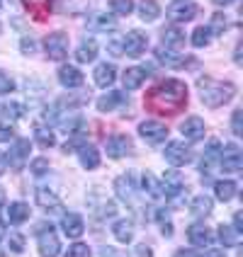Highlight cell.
<instances>
[{"mask_svg": "<svg viewBox=\"0 0 243 257\" xmlns=\"http://www.w3.org/2000/svg\"><path fill=\"white\" fill-rule=\"evenodd\" d=\"M187 102V87L183 80L178 78H168V80H160L151 95H148V104L156 109V112H178L183 104Z\"/></svg>", "mask_w": 243, "mask_h": 257, "instance_id": "6da1fadb", "label": "cell"}, {"mask_svg": "<svg viewBox=\"0 0 243 257\" xmlns=\"http://www.w3.org/2000/svg\"><path fill=\"white\" fill-rule=\"evenodd\" d=\"M197 90H200V100L207 104V107H221L236 97V85L233 83H226V80H216V78H209L204 75L197 80Z\"/></svg>", "mask_w": 243, "mask_h": 257, "instance_id": "7a4b0ae2", "label": "cell"}, {"mask_svg": "<svg viewBox=\"0 0 243 257\" xmlns=\"http://www.w3.org/2000/svg\"><path fill=\"white\" fill-rule=\"evenodd\" d=\"M37 240H39V255L42 257H58L61 252V240H58L56 230L51 228V223H39L37 228Z\"/></svg>", "mask_w": 243, "mask_h": 257, "instance_id": "3957f363", "label": "cell"}, {"mask_svg": "<svg viewBox=\"0 0 243 257\" xmlns=\"http://www.w3.org/2000/svg\"><path fill=\"white\" fill-rule=\"evenodd\" d=\"M44 51L51 61H63L68 56V34L66 32H51L44 37Z\"/></svg>", "mask_w": 243, "mask_h": 257, "instance_id": "277c9868", "label": "cell"}, {"mask_svg": "<svg viewBox=\"0 0 243 257\" xmlns=\"http://www.w3.org/2000/svg\"><path fill=\"white\" fill-rule=\"evenodd\" d=\"M88 206H90V211H93V216H95L98 221L115 218V214H117V204L112 199H107L100 189H95V192L88 197Z\"/></svg>", "mask_w": 243, "mask_h": 257, "instance_id": "5b68a950", "label": "cell"}, {"mask_svg": "<svg viewBox=\"0 0 243 257\" xmlns=\"http://www.w3.org/2000/svg\"><path fill=\"white\" fill-rule=\"evenodd\" d=\"M136 182H134V175L131 172H127V175H119L115 180V192L117 197H119V201L122 204H127L129 209H136L139 206V201H136Z\"/></svg>", "mask_w": 243, "mask_h": 257, "instance_id": "8992f818", "label": "cell"}, {"mask_svg": "<svg viewBox=\"0 0 243 257\" xmlns=\"http://www.w3.org/2000/svg\"><path fill=\"white\" fill-rule=\"evenodd\" d=\"M219 168L224 172H229V175L241 172L243 156H241V148H238L236 143H226V146L221 148V153H219Z\"/></svg>", "mask_w": 243, "mask_h": 257, "instance_id": "52a82bcc", "label": "cell"}, {"mask_svg": "<svg viewBox=\"0 0 243 257\" xmlns=\"http://www.w3.org/2000/svg\"><path fill=\"white\" fill-rule=\"evenodd\" d=\"M122 49H124V54L131 58H141L146 54V49H148V37L139 32V29H131L127 32V37L122 39Z\"/></svg>", "mask_w": 243, "mask_h": 257, "instance_id": "ba28073f", "label": "cell"}, {"mask_svg": "<svg viewBox=\"0 0 243 257\" xmlns=\"http://www.w3.org/2000/svg\"><path fill=\"white\" fill-rule=\"evenodd\" d=\"M160 185H163V197H166V199H173V201L183 199V194H185V180L180 177L178 170L166 172L163 180H160Z\"/></svg>", "mask_w": 243, "mask_h": 257, "instance_id": "9c48e42d", "label": "cell"}, {"mask_svg": "<svg viewBox=\"0 0 243 257\" xmlns=\"http://www.w3.org/2000/svg\"><path fill=\"white\" fill-rule=\"evenodd\" d=\"M139 136H141L146 143L158 146V143H163L168 139V128H166V124H160L156 119H146V121L139 124Z\"/></svg>", "mask_w": 243, "mask_h": 257, "instance_id": "30bf717a", "label": "cell"}, {"mask_svg": "<svg viewBox=\"0 0 243 257\" xmlns=\"http://www.w3.org/2000/svg\"><path fill=\"white\" fill-rule=\"evenodd\" d=\"M168 15V20L173 22H178V25H185V22H192L197 15H200V8L195 5V3H190V0H180V3H173L171 8L166 10Z\"/></svg>", "mask_w": 243, "mask_h": 257, "instance_id": "8fae6325", "label": "cell"}, {"mask_svg": "<svg viewBox=\"0 0 243 257\" xmlns=\"http://www.w3.org/2000/svg\"><path fill=\"white\" fill-rule=\"evenodd\" d=\"M131 139H129L127 134H115V136H110L107 141H105V153L107 158H112V160H119V158H124L131 153Z\"/></svg>", "mask_w": 243, "mask_h": 257, "instance_id": "7c38bea8", "label": "cell"}, {"mask_svg": "<svg viewBox=\"0 0 243 257\" xmlns=\"http://www.w3.org/2000/svg\"><path fill=\"white\" fill-rule=\"evenodd\" d=\"M163 156H166V160L171 163L173 168H183V165H187V163L192 160V151L187 148L185 143L171 141L163 148Z\"/></svg>", "mask_w": 243, "mask_h": 257, "instance_id": "4fadbf2b", "label": "cell"}, {"mask_svg": "<svg viewBox=\"0 0 243 257\" xmlns=\"http://www.w3.org/2000/svg\"><path fill=\"white\" fill-rule=\"evenodd\" d=\"M37 204L42 206L46 214H54V211H61V206H63V201L61 197L56 194V189H51V187H37Z\"/></svg>", "mask_w": 243, "mask_h": 257, "instance_id": "5bb4252c", "label": "cell"}, {"mask_svg": "<svg viewBox=\"0 0 243 257\" xmlns=\"http://www.w3.org/2000/svg\"><path fill=\"white\" fill-rule=\"evenodd\" d=\"M61 230H63V235L66 238H80L83 233H86V221H83V216L80 214H68L61 216Z\"/></svg>", "mask_w": 243, "mask_h": 257, "instance_id": "9a60e30c", "label": "cell"}, {"mask_svg": "<svg viewBox=\"0 0 243 257\" xmlns=\"http://www.w3.org/2000/svg\"><path fill=\"white\" fill-rule=\"evenodd\" d=\"M187 240H190V245H195V247H209L212 240H214V235H212V230L207 228V226L192 223L187 228Z\"/></svg>", "mask_w": 243, "mask_h": 257, "instance_id": "2e32d148", "label": "cell"}, {"mask_svg": "<svg viewBox=\"0 0 243 257\" xmlns=\"http://www.w3.org/2000/svg\"><path fill=\"white\" fill-rule=\"evenodd\" d=\"M127 104V92H122V90H107V95H102L100 100H98V109L100 112H115L119 107H124Z\"/></svg>", "mask_w": 243, "mask_h": 257, "instance_id": "e0dca14e", "label": "cell"}, {"mask_svg": "<svg viewBox=\"0 0 243 257\" xmlns=\"http://www.w3.org/2000/svg\"><path fill=\"white\" fill-rule=\"evenodd\" d=\"M160 44L166 49H173V51H180L185 46V32L180 27H166L160 32Z\"/></svg>", "mask_w": 243, "mask_h": 257, "instance_id": "ac0fdd59", "label": "cell"}, {"mask_svg": "<svg viewBox=\"0 0 243 257\" xmlns=\"http://www.w3.org/2000/svg\"><path fill=\"white\" fill-rule=\"evenodd\" d=\"M58 83L66 90H75L83 85V73L78 71L75 66H61L58 68Z\"/></svg>", "mask_w": 243, "mask_h": 257, "instance_id": "d6986e66", "label": "cell"}, {"mask_svg": "<svg viewBox=\"0 0 243 257\" xmlns=\"http://www.w3.org/2000/svg\"><path fill=\"white\" fill-rule=\"evenodd\" d=\"M180 134L185 136L187 141H200V139H204V121L200 116H187L185 121L180 124Z\"/></svg>", "mask_w": 243, "mask_h": 257, "instance_id": "ffe728a7", "label": "cell"}, {"mask_svg": "<svg viewBox=\"0 0 243 257\" xmlns=\"http://www.w3.org/2000/svg\"><path fill=\"white\" fill-rule=\"evenodd\" d=\"M134 233H136V228H134V221L131 218H117L115 223H112V235H115L119 243H131L134 240Z\"/></svg>", "mask_w": 243, "mask_h": 257, "instance_id": "44dd1931", "label": "cell"}, {"mask_svg": "<svg viewBox=\"0 0 243 257\" xmlns=\"http://www.w3.org/2000/svg\"><path fill=\"white\" fill-rule=\"evenodd\" d=\"M148 78V71L146 68H139V66H131L122 73V80H124V90H139L143 85V80Z\"/></svg>", "mask_w": 243, "mask_h": 257, "instance_id": "7402d4cb", "label": "cell"}, {"mask_svg": "<svg viewBox=\"0 0 243 257\" xmlns=\"http://www.w3.org/2000/svg\"><path fill=\"white\" fill-rule=\"evenodd\" d=\"M93 75H95V83L100 87H112L117 80V68L112 63L105 61V63H98V66H95V73H93Z\"/></svg>", "mask_w": 243, "mask_h": 257, "instance_id": "603a6c76", "label": "cell"}, {"mask_svg": "<svg viewBox=\"0 0 243 257\" xmlns=\"http://www.w3.org/2000/svg\"><path fill=\"white\" fill-rule=\"evenodd\" d=\"M141 189L151 199H156V201L166 199V197H163V185H160V180H158L153 172H143L141 175Z\"/></svg>", "mask_w": 243, "mask_h": 257, "instance_id": "cb8c5ba5", "label": "cell"}, {"mask_svg": "<svg viewBox=\"0 0 243 257\" xmlns=\"http://www.w3.org/2000/svg\"><path fill=\"white\" fill-rule=\"evenodd\" d=\"M27 158H29V141L27 139H17L15 146L10 148V156H8L10 165H15V170H20V168H22V163H25Z\"/></svg>", "mask_w": 243, "mask_h": 257, "instance_id": "d4e9b609", "label": "cell"}, {"mask_svg": "<svg viewBox=\"0 0 243 257\" xmlns=\"http://www.w3.org/2000/svg\"><path fill=\"white\" fill-rule=\"evenodd\" d=\"M78 158H80V165H83L86 170H95V168L100 165V151H98L95 146H90V143H83V146L78 148Z\"/></svg>", "mask_w": 243, "mask_h": 257, "instance_id": "484cf974", "label": "cell"}, {"mask_svg": "<svg viewBox=\"0 0 243 257\" xmlns=\"http://www.w3.org/2000/svg\"><path fill=\"white\" fill-rule=\"evenodd\" d=\"M75 58H78V63H93L98 58V42L95 39H83L75 49Z\"/></svg>", "mask_w": 243, "mask_h": 257, "instance_id": "4316f807", "label": "cell"}, {"mask_svg": "<svg viewBox=\"0 0 243 257\" xmlns=\"http://www.w3.org/2000/svg\"><path fill=\"white\" fill-rule=\"evenodd\" d=\"M212 197H207V194H197L192 204H190V214L195 216V218H204V216L212 214Z\"/></svg>", "mask_w": 243, "mask_h": 257, "instance_id": "83f0119b", "label": "cell"}, {"mask_svg": "<svg viewBox=\"0 0 243 257\" xmlns=\"http://www.w3.org/2000/svg\"><path fill=\"white\" fill-rule=\"evenodd\" d=\"M219 153H221V146L219 141H209V146L204 148V156H202V163H200V170L207 175V172L214 168V163L219 160Z\"/></svg>", "mask_w": 243, "mask_h": 257, "instance_id": "f1b7e54d", "label": "cell"}, {"mask_svg": "<svg viewBox=\"0 0 243 257\" xmlns=\"http://www.w3.org/2000/svg\"><path fill=\"white\" fill-rule=\"evenodd\" d=\"M27 114V109H25V104L22 102H5L3 107H0V116H3V121H17V119H22V116Z\"/></svg>", "mask_w": 243, "mask_h": 257, "instance_id": "f546056e", "label": "cell"}, {"mask_svg": "<svg viewBox=\"0 0 243 257\" xmlns=\"http://www.w3.org/2000/svg\"><path fill=\"white\" fill-rule=\"evenodd\" d=\"M214 194L219 201H231L238 194V185H236L233 180H219L214 185Z\"/></svg>", "mask_w": 243, "mask_h": 257, "instance_id": "4dcf8cb0", "label": "cell"}, {"mask_svg": "<svg viewBox=\"0 0 243 257\" xmlns=\"http://www.w3.org/2000/svg\"><path fill=\"white\" fill-rule=\"evenodd\" d=\"M8 218H10V223H25L29 218V206L25 201H10V206H8Z\"/></svg>", "mask_w": 243, "mask_h": 257, "instance_id": "1f68e13d", "label": "cell"}, {"mask_svg": "<svg viewBox=\"0 0 243 257\" xmlns=\"http://www.w3.org/2000/svg\"><path fill=\"white\" fill-rule=\"evenodd\" d=\"M139 17H141L143 22H156L158 17H160V5H158L156 0H141L139 3Z\"/></svg>", "mask_w": 243, "mask_h": 257, "instance_id": "d6a6232c", "label": "cell"}, {"mask_svg": "<svg viewBox=\"0 0 243 257\" xmlns=\"http://www.w3.org/2000/svg\"><path fill=\"white\" fill-rule=\"evenodd\" d=\"M34 139H37V143H39L42 148H51V146L56 143L54 131L49 126H44V124H37V126H34Z\"/></svg>", "mask_w": 243, "mask_h": 257, "instance_id": "836d02e7", "label": "cell"}, {"mask_svg": "<svg viewBox=\"0 0 243 257\" xmlns=\"http://www.w3.org/2000/svg\"><path fill=\"white\" fill-rule=\"evenodd\" d=\"M212 29L209 27H197L192 32V46H197V49H204V46H209L212 44Z\"/></svg>", "mask_w": 243, "mask_h": 257, "instance_id": "e575fe53", "label": "cell"}, {"mask_svg": "<svg viewBox=\"0 0 243 257\" xmlns=\"http://www.w3.org/2000/svg\"><path fill=\"white\" fill-rule=\"evenodd\" d=\"M238 235L241 233H236L233 226H219V240L224 247H236L238 245Z\"/></svg>", "mask_w": 243, "mask_h": 257, "instance_id": "d590c367", "label": "cell"}, {"mask_svg": "<svg viewBox=\"0 0 243 257\" xmlns=\"http://www.w3.org/2000/svg\"><path fill=\"white\" fill-rule=\"evenodd\" d=\"M110 10H112V17H129L134 13V0H112Z\"/></svg>", "mask_w": 243, "mask_h": 257, "instance_id": "8d00e7d4", "label": "cell"}, {"mask_svg": "<svg viewBox=\"0 0 243 257\" xmlns=\"http://www.w3.org/2000/svg\"><path fill=\"white\" fill-rule=\"evenodd\" d=\"M90 27L100 29V32H105V29H112V27H115V17H112V15H107V13L95 15V17L90 20Z\"/></svg>", "mask_w": 243, "mask_h": 257, "instance_id": "74e56055", "label": "cell"}, {"mask_svg": "<svg viewBox=\"0 0 243 257\" xmlns=\"http://www.w3.org/2000/svg\"><path fill=\"white\" fill-rule=\"evenodd\" d=\"M8 250L15 252V255L25 252V235H20V233H10V238H8Z\"/></svg>", "mask_w": 243, "mask_h": 257, "instance_id": "f35d334b", "label": "cell"}, {"mask_svg": "<svg viewBox=\"0 0 243 257\" xmlns=\"http://www.w3.org/2000/svg\"><path fill=\"white\" fill-rule=\"evenodd\" d=\"M66 257H90V247L86 243H73V245H68Z\"/></svg>", "mask_w": 243, "mask_h": 257, "instance_id": "ab89813d", "label": "cell"}, {"mask_svg": "<svg viewBox=\"0 0 243 257\" xmlns=\"http://www.w3.org/2000/svg\"><path fill=\"white\" fill-rule=\"evenodd\" d=\"M29 170H32V175H44V172H49V160H46V158H34V160L29 163Z\"/></svg>", "mask_w": 243, "mask_h": 257, "instance_id": "60d3db41", "label": "cell"}, {"mask_svg": "<svg viewBox=\"0 0 243 257\" xmlns=\"http://www.w3.org/2000/svg\"><path fill=\"white\" fill-rule=\"evenodd\" d=\"M20 51H22L25 56H34V54H37V42H34L32 37H22V39H20Z\"/></svg>", "mask_w": 243, "mask_h": 257, "instance_id": "b9f144b4", "label": "cell"}, {"mask_svg": "<svg viewBox=\"0 0 243 257\" xmlns=\"http://www.w3.org/2000/svg\"><path fill=\"white\" fill-rule=\"evenodd\" d=\"M13 90H15V80L8 73L0 71V95H8V92H13Z\"/></svg>", "mask_w": 243, "mask_h": 257, "instance_id": "7bdbcfd3", "label": "cell"}, {"mask_svg": "<svg viewBox=\"0 0 243 257\" xmlns=\"http://www.w3.org/2000/svg\"><path fill=\"white\" fill-rule=\"evenodd\" d=\"M231 131H233V136H241V134H243V126H241V109H233V114H231Z\"/></svg>", "mask_w": 243, "mask_h": 257, "instance_id": "ee69618b", "label": "cell"}, {"mask_svg": "<svg viewBox=\"0 0 243 257\" xmlns=\"http://www.w3.org/2000/svg\"><path fill=\"white\" fill-rule=\"evenodd\" d=\"M100 257H129V255L124 252V250H117V247H112V245H102Z\"/></svg>", "mask_w": 243, "mask_h": 257, "instance_id": "f6af8a7d", "label": "cell"}, {"mask_svg": "<svg viewBox=\"0 0 243 257\" xmlns=\"http://www.w3.org/2000/svg\"><path fill=\"white\" fill-rule=\"evenodd\" d=\"M107 51H110L115 58L122 56V54H124V49H122V39H110V44H107Z\"/></svg>", "mask_w": 243, "mask_h": 257, "instance_id": "bcb514c9", "label": "cell"}, {"mask_svg": "<svg viewBox=\"0 0 243 257\" xmlns=\"http://www.w3.org/2000/svg\"><path fill=\"white\" fill-rule=\"evenodd\" d=\"M15 136V131L10 128V124H5V121H0V143H8L10 139Z\"/></svg>", "mask_w": 243, "mask_h": 257, "instance_id": "7dc6e473", "label": "cell"}, {"mask_svg": "<svg viewBox=\"0 0 243 257\" xmlns=\"http://www.w3.org/2000/svg\"><path fill=\"white\" fill-rule=\"evenodd\" d=\"M136 255L139 257H153V250H151L146 243H139L136 245Z\"/></svg>", "mask_w": 243, "mask_h": 257, "instance_id": "c3c4849f", "label": "cell"}, {"mask_svg": "<svg viewBox=\"0 0 243 257\" xmlns=\"http://www.w3.org/2000/svg\"><path fill=\"white\" fill-rule=\"evenodd\" d=\"M233 230H236V233H241V230H243V218H241V211H236V214H233Z\"/></svg>", "mask_w": 243, "mask_h": 257, "instance_id": "681fc988", "label": "cell"}, {"mask_svg": "<svg viewBox=\"0 0 243 257\" xmlns=\"http://www.w3.org/2000/svg\"><path fill=\"white\" fill-rule=\"evenodd\" d=\"M160 233H163L166 238H171V235H173V223H171V221H166V223H160Z\"/></svg>", "mask_w": 243, "mask_h": 257, "instance_id": "f907efd6", "label": "cell"}, {"mask_svg": "<svg viewBox=\"0 0 243 257\" xmlns=\"http://www.w3.org/2000/svg\"><path fill=\"white\" fill-rule=\"evenodd\" d=\"M156 218H158V223H166V221H171V216H168V211H166V209H158Z\"/></svg>", "mask_w": 243, "mask_h": 257, "instance_id": "816d5d0a", "label": "cell"}, {"mask_svg": "<svg viewBox=\"0 0 243 257\" xmlns=\"http://www.w3.org/2000/svg\"><path fill=\"white\" fill-rule=\"evenodd\" d=\"M241 49H243V44L238 42V44H236V54H233V61H236L238 66H241Z\"/></svg>", "mask_w": 243, "mask_h": 257, "instance_id": "f5cc1de1", "label": "cell"}, {"mask_svg": "<svg viewBox=\"0 0 243 257\" xmlns=\"http://www.w3.org/2000/svg\"><path fill=\"white\" fill-rule=\"evenodd\" d=\"M173 257H197V255H195L192 250H178V252H175Z\"/></svg>", "mask_w": 243, "mask_h": 257, "instance_id": "db71d44e", "label": "cell"}, {"mask_svg": "<svg viewBox=\"0 0 243 257\" xmlns=\"http://www.w3.org/2000/svg\"><path fill=\"white\" fill-rule=\"evenodd\" d=\"M204 257H226V255H224L221 250H209V252H207Z\"/></svg>", "mask_w": 243, "mask_h": 257, "instance_id": "11a10c76", "label": "cell"}, {"mask_svg": "<svg viewBox=\"0 0 243 257\" xmlns=\"http://www.w3.org/2000/svg\"><path fill=\"white\" fill-rule=\"evenodd\" d=\"M216 5H224V8H226V5H231V3H236V0H214Z\"/></svg>", "mask_w": 243, "mask_h": 257, "instance_id": "9f6ffc18", "label": "cell"}, {"mask_svg": "<svg viewBox=\"0 0 243 257\" xmlns=\"http://www.w3.org/2000/svg\"><path fill=\"white\" fill-rule=\"evenodd\" d=\"M5 230H8V228H5V223H3V221H0V240H3V238H5Z\"/></svg>", "mask_w": 243, "mask_h": 257, "instance_id": "6f0895ef", "label": "cell"}, {"mask_svg": "<svg viewBox=\"0 0 243 257\" xmlns=\"http://www.w3.org/2000/svg\"><path fill=\"white\" fill-rule=\"evenodd\" d=\"M3 206H5V192L0 189V209H3Z\"/></svg>", "mask_w": 243, "mask_h": 257, "instance_id": "680465c9", "label": "cell"}, {"mask_svg": "<svg viewBox=\"0 0 243 257\" xmlns=\"http://www.w3.org/2000/svg\"><path fill=\"white\" fill-rule=\"evenodd\" d=\"M0 8H3V0H0Z\"/></svg>", "mask_w": 243, "mask_h": 257, "instance_id": "91938a15", "label": "cell"}, {"mask_svg": "<svg viewBox=\"0 0 243 257\" xmlns=\"http://www.w3.org/2000/svg\"><path fill=\"white\" fill-rule=\"evenodd\" d=\"M0 32H3V25H0Z\"/></svg>", "mask_w": 243, "mask_h": 257, "instance_id": "94428289", "label": "cell"}]
</instances>
